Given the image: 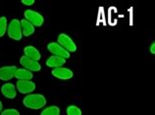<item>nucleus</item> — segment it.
<instances>
[{"instance_id":"obj_1","label":"nucleus","mask_w":155,"mask_h":115,"mask_svg":"<svg viewBox=\"0 0 155 115\" xmlns=\"http://www.w3.org/2000/svg\"><path fill=\"white\" fill-rule=\"evenodd\" d=\"M23 104L30 109H40L46 104V98L40 94H30L23 100Z\"/></svg>"},{"instance_id":"obj_2","label":"nucleus","mask_w":155,"mask_h":115,"mask_svg":"<svg viewBox=\"0 0 155 115\" xmlns=\"http://www.w3.org/2000/svg\"><path fill=\"white\" fill-rule=\"evenodd\" d=\"M7 34L9 36V38L15 41H19L22 39L23 37L22 27H21V23H20L19 20L13 19L9 23V26L7 27Z\"/></svg>"},{"instance_id":"obj_3","label":"nucleus","mask_w":155,"mask_h":115,"mask_svg":"<svg viewBox=\"0 0 155 115\" xmlns=\"http://www.w3.org/2000/svg\"><path fill=\"white\" fill-rule=\"evenodd\" d=\"M57 41H58V44L60 46L63 47L67 52L74 53L77 51V45L75 44V42L73 41V39L70 36H68L67 34H65V33L59 34Z\"/></svg>"},{"instance_id":"obj_4","label":"nucleus","mask_w":155,"mask_h":115,"mask_svg":"<svg viewBox=\"0 0 155 115\" xmlns=\"http://www.w3.org/2000/svg\"><path fill=\"white\" fill-rule=\"evenodd\" d=\"M24 16H25V20L30 22L34 26H41L44 23V19L42 16L34 10H26Z\"/></svg>"},{"instance_id":"obj_5","label":"nucleus","mask_w":155,"mask_h":115,"mask_svg":"<svg viewBox=\"0 0 155 115\" xmlns=\"http://www.w3.org/2000/svg\"><path fill=\"white\" fill-rule=\"evenodd\" d=\"M47 49L51 54H53V56L56 57H60L62 59H69L70 58V53L67 52L63 47H61L58 43L56 42H51L47 45Z\"/></svg>"},{"instance_id":"obj_6","label":"nucleus","mask_w":155,"mask_h":115,"mask_svg":"<svg viewBox=\"0 0 155 115\" xmlns=\"http://www.w3.org/2000/svg\"><path fill=\"white\" fill-rule=\"evenodd\" d=\"M20 64H21V65H23L24 68L31 72H38L41 69V65H40L38 61H32L25 56L21 57V59H20Z\"/></svg>"},{"instance_id":"obj_7","label":"nucleus","mask_w":155,"mask_h":115,"mask_svg":"<svg viewBox=\"0 0 155 115\" xmlns=\"http://www.w3.org/2000/svg\"><path fill=\"white\" fill-rule=\"evenodd\" d=\"M17 90L24 95L31 94L35 90V84L31 80H18Z\"/></svg>"},{"instance_id":"obj_8","label":"nucleus","mask_w":155,"mask_h":115,"mask_svg":"<svg viewBox=\"0 0 155 115\" xmlns=\"http://www.w3.org/2000/svg\"><path fill=\"white\" fill-rule=\"evenodd\" d=\"M52 75L56 77L57 79L60 80H69L74 76V73L71 70V69L66 68V67H57V68H53Z\"/></svg>"},{"instance_id":"obj_9","label":"nucleus","mask_w":155,"mask_h":115,"mask_svg":"<svg viewBox=\"0 0 155 115\" xmlns=\"http://www.w3.org/2000/svg\"><path fill=\"white\" fill-rule=\"evenodd\" d=\"M16 70H17V67H14V65L1 67L0 68V79L3 81L11 80L12 78H14Z\"/></svg>"},{"instance_id":"obj_10","label":"nucleus","mask_w":155,"mask_h":115,"mask_svg":"<svg viewBox=\"0 0 155 115\" xmlns=\"http://www.w3.org/2000/svg\"><path fill=\"white\" fill-rule=\"evenodd\" d=\"M1 93L2 95L7 98H15L17 96L16 91V86L12 83H5L1 86Z\"/></svg>"},{"instance_id":"obj_11","label":"nucleus","mask_w":155,"mask_h":115,"mask_svg":"<svg viewBox=\"0 0 155 115\" xmlns=\"http://www.w3.org/2000/svg\"><path fill=\"white\" fill-rule=\"evenodd\" d=\"M24 54H25V57L35 61H38L40 60V58H41L39 51L35 47L31 46V45L25 47V49H24Z\"/></svg>"},{"instance_id":"obj_12","label":"nucleus","mask_w":155,"mask_h":115,"mask_svg":"<svg viewBox=\"0 0 155 115\" xmlns=\"http://www.w3.org/2000/svg\"><path fill=\"white\" fill-rule=\"evenodd\" d=\"M65 64H66V60L56 56H52L46 61V65L48 67H52V68L61 67Z\"/></svg>"},{"instance_id":"obj_13","label":"nucleus","mask_w":155,"mask_h":115,"mask_svg":"<svg viewBox=\"0 0 155 115\" xmlns=\"http://www.w3.org/2000/svg\"><path fill=\"white\" fill-rule=\"evenodd\" d=\"M14 77L17 80H31L34 74H32V72L27 70L25 68H17Z\"/></svg>"},{"instance_id":"obj_14","label":"nucleus","mask_w":155,"mask_h":115,"mask_svg":"<svg viewBox=\"0 0 155 115\" xmlns=\"http://www.w3.org/2000/svg\"><path fill=\"white\" fill-rule=\"evenodd\" d=\"M20 23H21L22 33H23V35H25L26 37L31 36L35 32V26H32L30 22H28L27 20L23 19L22 20H20Z\"/></svg>"},{"instance_id":"obj_15","label":"nucleus","mask_w":155,"mask_h":115,"mask_svg":"<svg viewBox=\"0 0 155 115\" xmlns=\"http://www.w3.org/2000/svg\"><path fill=\"white\" fill-rule=\"evenodd\" d=\"M40 115H60V108L55 105L48 106L42 110Z\"/></svg>"},{"instance_id":"obj_16","label":"nucleus","mask_w":155,"mask_h":115,"mask_svg":"<svg viewBox=\"0 0 155 115\" xmlns=\"http://www.w3.org/2000/svg\"><path fill=\"white\" fill-rule=\"evenodd\" d=\"M7 27H8V22L6 17H1L0 18V37L4 36V34L7 32Z\"/></svg>"},{"instance_id":"obj_17","label":"nucleus","mask_w":155,"mask_h":115,"mask_svg":"<svg viewBox=\"0 0 155 115\" xmlns=\"http://www.w3.org/2000/svg\"><path fill=\"white\" fill-rule=\"evenodd\" d=\"M68 115H81V110L76 105H70L67 108Z\"/></svg>"},{"instance_id":"obj_18","label":"nucleus","mask_w":155,"mask_h":115,"mask_svg":"<svg viewBox=\"0 0 155 115\" xmlns=\"http://www.w3.org/2000/svg\"><path fill=\"white\" fill-rule=\"evenodd\" d=\"M1 115H21L20 112L17 109L15 108H8L5 110H2L1 111Z\"/></svg>"},{"instance_id":"obj_19","label":"nucleus","mask_w":155,"mask_h":115,"mask_svg":"<svg viewBox=\"0 0 155 115\" xmlns=\"http://www.w3.org/2000/svg\"><path fill=\"white\" fill-rule=\"evenodd\" d=\"M21 2L26 6H31V5H34L35 1V0H22Z\"/></svg>"},{"instance_id":"obj_20","label":"nucleus","mask_w":155,"mask_h":115,"mask_svg":"<svg viewBox=\"0 0 155 115\" xmlns=\"http://www.w3.org/2000/svg\"><path fill=\"white\" fill-rule=\"evenodd\" d=\"M149 51H150V53H151V54H155V43L154 42L151 45H150Z\"/></svg>"},{"instance_id":"obj_21","label":"nucleus","mask_w":155,"mask_h":115,"mask_svg":"<svg viewBox=\"0 0 155 115\" xmlns=\"http://www.w3.org/2000/svg\"><path fill=\"white\" fill-rule=\"evenodd\" d=\"M2 108H3V105H2V102H1V101H0V112L2 111Z\"/></svg>"}]
</instances>
